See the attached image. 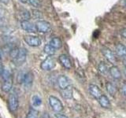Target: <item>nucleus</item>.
I'll list each match as a JSON object with an SVG mask.
<instances>
[{
    "label": "nucleus",
    "mask_w": 126,
    "mask_h": 118,
    "mask_svg": "<svg viewBox=\"0 0 126 118\" xmlns=\"http://www.w3.org/2000/svg\"><path fill=\"white\" fill-rule=\"evenodd\" d=\"M55 117L56 118H69L67 116L63 115V114H61V113H58L55 114Z\"/></svg>",
    "instance_id": "c756f323"
},
{
    "label": "nucleus",
    "mask_w": 126,
    "mask_h": 118,
    "mask_svg": "<svg viewBox=\"0 0 126 118\" xmlns=\"http://www.w3.org/2000/svg\"><path fill=\"white\" fill-rule=\"evenodd\" d=\"M20 2H23V3H25V2H28V0H19Z\"/></svg>",
    "instance_id": "c9c22d12"
},
{
    "label": "nucleus",
    "mask_w": 126,
    "mask_h": 118,
    "mask_svg": "<svg viewBox=\"0 0 126 118\" xmlns=\"http://www.w3.org/2000/svg\"><path fill=\"white\" fill-rule=\"evenodd\" d=\"M42 102H43L42 98L39 94H34V95L32 97L31 103H32V105L33 106V108L40 107L42 105Z\"/></svg>",
    "instance_id": "dca6fc26"
},
{
    "label": "nucleus",
    "mask_w": 126,
    "mask_h": 118,
    "mask_svg": "<svg viewBox=\"0 0 126 118\" xmlns=\"http://www.w3.org/2000/svg\"><path fill=\"white\" fill-rule=\"evenodd\" d=\"M21 27L24 31H27V32L35 33L37 31L36 26H35L33 23L30 22L29 20H24V21H21Z\"/></svg>",
    "instance_id": "6e6552de"
},
{
    "label": "nucleus",
    "mask_w": 126,
    "mask_h": 118,
    "mask_svg": "<svg viewBox=\"0 0 126 118\" xmlns=\"http://www.w3.org/2000/svg\"><path fill=\"white\" fill-rule=\"evenodd\" d=\"M6 10L0 6V29L6 27Z\"/></svg>",
    "instance_id": "a211bd4d"
},
{
    "label": "nucleus",
    "mask_w": 126,
    "mask_h": 118,
    "mask_svg": "<svg viewBox=\"0 0 126 118\" xmlns=\"http://www.w3.org/2000/svg\"><path fill=\"white\" fill-rule=\"evenodd\" d=\"M58 84L62 90L67 88L70 86V81L69 78L65 75H61L58 78Z\"/></svg>",
    "instance_id": "9b49d317"
},
{
    "label": "nucleus",
    "mask_w": 126,
    "mask_h": 118,
    "mask_svg": "<svg viewBox=\"0 0 126 118\" xmlns=\"http://www.w3.org/2000/svg\"><path fill=\"white\" fill-rule=\"evenodd\" d=\"M88 89H89L90 94H92V95L94 98H97V99H98V98H99L102 95L100 88H98V86H96V85H94V84H90L89 87H88Z\"/></svg>",
    "instance_id": "f8f14e48"
},
{
    "label": "nucleus",
    "mask_w": 126,
    "mask_h": 118,
    "mask_svg": "<svg viewBox=\"0 0 126 118\" xmlns=\"http://www.w3.org/2000/svg\"><path fill=\"white\" fill-rule=\"evenodd\" d=\"M56 65V61L53 56H48L40 64V68L44 71H50Z\"/></svg>",
    "instance_id": "20e7f679"
},
{
    "label": "nucleus",
    "mask_w": 126,
    "mask_h": 118,
    "mask_svg": "<svg viewBox=\"0 0 126 118\" xmlns=\"http://www.w3.org/2000/svg\"><path fill=\"white\" fill-rule=\"evenodd\" d=\"M120 33H121V35L122 37H124V38L126 39V28H125V29H121Z\"/></svg>",
    "instance_id": "7c9ffc66"
},
{
    "label": "nucleus",
    "mask_w": 126,
    "mask_h": 118,
    "mask_svg": "<svg viewBox=\"0 0 126 118\" xmlns=\"http://www.w3.org/2000/svg\"><path fill=\"white\" fill-rule=\"evenodd\" d=\"M41 12H39V11H38V10H33V14L35 16V17H40V16H41Z\"/></svg>",
    "instance_id": "2f4dec72"
},
{
    "label": "nucleus",
    "mask_w": 126,
    "mask_h": 118,
    "mask_svg": "<svg viewBox=\"0 0 126 118\" xmlns=\"http://www.w3.org/2000/svg\"><path fill=\"white\" fill-rule=\"evenodd\" d=\"M115 53L117 56L120 58H126V47L123 44L118 43L115 46Z\"/></svg>",
    "instance_id": "ddd939ff"
},
{
    "label": "nucleus",
    "mask_w": 126,
    "mask_h": 118,
    "mask_svg": "<svg viewBox=\"0 0 126 118\" xmlns=\"http://www.w3.org/2000/svg\"><path fill=\"white\" fill-rule=\"evenodd\" d=\"M35 26H36V29L37 31L41 33H47L51 29V25L47 21H43V20H39L35 24Z\"/></svg>",
    "instance_id": "0eeeda50"
},
{
    "label": "nucleus",
    "mask_w": 126,
    "mask_h": 118,
    "mask_svg": "<svg viewBox=\"0 0 126 118\" xmlns=\"http://www.w3.org/2000/svg\"><path fill=\"white\" fill-rule=\"evenodd\" d=\"M121 93L124 94L125 96H126V82H125L121 86Z\"/></svg>",
    "instance_id": "c85d7f7f"
},
{
    "label": "nucleus",
    "mask_w": 126,
    "mask_h": 118,
    "mask_svg": "<svg viewBox=\"0 0 126 118\" xmlns=\"http://www.w3.org/2000/svg\"><path fill=\"white\" fill-rule=\"evenodd\" d=\"M1 75H2V77L3 79V80H8V79H10V78H12L11 73H10V69H4Z\"/></svg>",
    "instance_id": "393cba45"
},
{
    "label": "nucleus",
    "mask_w": 126,
    "mask_h": 118,
    "mask_svg": "<svg viewBox=\"0 0 126 118\" xmlns=\"http://www.w3.org/2000/svg\"><path fill=\"white\" fill-rule=\"evenodd\" d=\"M20 83L24 85L25 88H30L32 85L33 80H34V76L33 73L32 72H28L25 73H23L20 75Z\"/></svg>",
    "instance_id": "f257e3e1"
},
{
    "label": "nucleus",
    "mask_w": 126,
    "mask_h": 118,
    "mask_svg": "<svg viewBox=\"0 0 126 118\" xmlns=\"http://www.w3.org/2000/svg\"><path fill=\"white\" fill-rule=\"evenodd\" d=\"M98 71H99V73L101 74H103V75H106L109 71V69L107 68V65H106V63L103 62V61H101L99 64H98Z\"/></svg>",
    "instance_id": "4be33fe9"
},
{
    "label": "nucleus",
    "mask_w": 126,
    "mask_h": 118,
    "mask_svg": "<svg viewBox=\"0 0 126 118\" xmlns=\"http://www.w3.org/2000/svg\"><path fill=\"white\" fill-rule=\"evenodd\" d=\"M109 72H110V74L111 75V76L114 79H116V80H118V79H120L121 77V73L120 69L115 65L110 67L109 69Z\"/></svg>",
    "instance_id": "2eb2a0df"
},
{
    "label": "nucleus",
    "mask_w": 126,
    "mask_h": 118,
    "mask_svg": "<svg viewBox=\"0 0 126 118\" xmlns=\"http://www.w3.org/2000/svg\"><path fill=\"white\" fill-rule=\"evenodd\" d=\"M106 90H107L108 93L110 94L111 96H114L116 94V88L115 87H114L111 83H109L107 82L106 84Z\"/></svg>",
    "instance_id": "5701e85b"
},
{
    "label": "nucleus",
    "mask_w": 126,
    "mask_h": 118,
    "mask_svg": "<svg viewBox=\"0 0 126 118\" xmlns=\"http://www.w3.org/2000/svg\"><path fill=\"white\" fill-rule=\"evenodd\" d=\"M18 51H19V47H17V46L14 47V48H12L10 50V57L11 58V59L13 61L15 59V58L17 57V55L18 54Z\"/></svg>",
    "instance_id": "a878e982"
},
{
    "label": "nucleus",
    "mask_w": 126,
    "mask_h": 118,
    "mask_svg": "<svg viewBox=\"0 0 126 118\" xmlns=\"http://www.w3.org/2000/svg\"><path fill=\"white\" fill-rule=\"evenodd\" d=\"M21 16H22V21L24 20H29L30 18V14L29 13V11L26 10H24L21 12Z\"/></svg>",
    "instance_id": "cd10ccee"
},
{
    "label": "nucleus",
    "mask_w": 126,
    "mask_h": 118,
    "mask_svg": "<svg viewBox=\"0 0 126 118\" xmlns=\"http://www.w3.org/2000/svg\"><path fill=\"white\" fill-rule=\"evenodd\" d=\"M101 51H102V54L104 55V57L106 58V60H107L109 62L112 63V64H114V63L116 62L115 55H114V54L113 53V51L110 48H108V47H106V46H103V47H102Z\"/></svg>",
    "instance_id": "1a4fd4ad"
},
{
    "label": "nucleus",
    "mask_w": 126,
    "mask_h": 118,
    "mask_svg": "<svg viewBox=\"0 0 126 118\" xmlns=\"http://www.w3.org/2000/svg\"><path fill=\"white\" fill-rule=\"evenodd\" d=\"M8 106L10 111H17L19 106V98L15 93H11L8 97Z\"/></svg>",
    "instance_id": "7ed1b4c3"
},
{
    "label": "nucleus",
    "mask_w": 126,
    "mask_h": 118,
    "mask_svg": "<svg viewBox=\"0 0 126 118\" xmlns=\"http://www.w3.org/2000/svg\"><path fill=\"white\" fill-rule=\"evenodd\" d=\"M124 74H125V77H126V68L124 69Z\"/></svg>",
    "instance_id": "58836bf2"
},
{
    "label": "nucleus",
    "mask_w": 126,
    "mask_h": 118,
    "mask_svg": "<svg viewBox=\"0 0 126 118\" xmlns=\"http://www.w3.org/2000/svg\"><path fill=\"white\" fill-rule=\"evenodd\" d=\"M39 117V112L34 108H31L29 111L28 112L26 118H38Z\"/></svg>",
    "instance_id": "b1692460"
},
{
    "label": "nucleus",
    "mask_w": 126,
    "mask_h": 118,
    "mask_svg": "<svg viewBox=\"0 0 126 118\" xmlns=\"http://www.w3.org/2000/svg\"><path fill=\"white\" fill-rule=\"evenodd\" d=\"M98 102H99V104L102 107H103V108L107 109L110 107V102L109 100V98H107V96L104 95V94H102V95L98 98Z\"/></svg>",
    "instance_id": "f3484780"
},
{
    "label": "nucleus",
    "mask_w": 126,
    "mask_h": 118,
    "mask_svg": "<svg viewBox=\"0 0 126 118\" xmlns=\"http://www.w3.org/2000/svg\"><path fill=\"white\" fill-rule=\"evenodd\" d=\"M62 95L63 96V98H65V99H70L73 97V90L71 86L68 87L65 89L62 90Z\"/></svg>",
    "instance_id": "6ab92c4d"
},
{
    "label": "nucleus",
    "mask_w": 126,
    "mask_h": 118,
    "mask_svg": "<svg viewBox=\"0 0 126 118\" xmlns=\"http://www.w3.org/2000/svg\"><path fill=\"white\" fill-rule=\"evenodd\" d=\"M12 88H13V79L10 78V79H8V80H4L2 85V91H4L5 93H8L11 90Z\"/></svg>",
    "instance_id": "4468645a"
},
{
    "label": "nucleus",
    "mask_w": 126,
    "mask_h": 118,
    "mask_svg": "<svg viewBox=\"0 0 126 118\" xmlns=\"http://www.w3.org/2000/svg\"><path fill=\"white\" fill-rule=\"evenodd\" d=\"M125 8H126V0H125Z\"/></svg>",
    "instance_id": "ea45409f"
},
{
    "label": "nucleus",
    "mask_w": 126,
    "mask_h": 118,
    "mask_svg": "<svg viewBox=\"0 0 126 118\" xmlns=\"http://www.w3.org/2000/svg\"><path fill=\"white\" fill-rule=\"evenodd\" d=\"M124 65L126 68V58H125V59H124Z\"/></svg>",
    "instance_id": "e433bc0d"
},
{
    "label": "nucleus",
    "mask_w": 126,
    "mask_h": 118,
    "mask_svg": "<svg viewBox=\"0 0 126 118\" xmlns=\"http://www.w3.org/2000/svg\"><path fill=\"white\" fill-rule=\"evenodd\" d=\"M24 40H25V42L28 45L32 47L39 46H40L42 43L41 39L38 36H35V35H25V36H24Z\"/></svg>",
    "instance_id": "39448f33"
},
{
    "label": "nucleus",
    "mask_w": 126,
    "mask_h": 118,
    "mask_svg": "<svg viewBox=\"0 0 126 118\" xmlns=\"http://www.w3.org/2000/svg\"><path fill=\"white\" fill-rule=\"evenodd\" d=\"M58 60L60 61L61 65L66 69H70L72 68V61L70 58L65 54H61L58 57Z\"/></svg>",
    "instance_id": "9d476101"
},
{
    "label": "nucleus",
    "mask_w": 126,
    "mask_h": 118,
    "mask_svg": "<svg viewBox=\"0 0 126 118\" xmlns=\"http://www.w3.org/2000/svg\"><path fill=\"white\" fill-rule=\"evenodd\" d=\"M50 44L57 50V49H60L62 46V42L58 37H54L50 39Z\"/></svg>",
    "instance_id": "aec40b11"
},
{
    "label": "nucleus",
    "mask_w": 126,
    "mask_h": 118,
    "mask_svg": "<svg viewBox=\"0 0 126 118\" xmlns=\"http://www.w3.org/2000/svg\"><path fill=\"white\" fill-rule=\"evenodd\" d=\"M28 2L35 8H39L41 6V2L39 0H28Z\"/></svg>",
    "instance_id": "bb28decb"
},
{
    "label": "nucleus",
    "mask_w": 126,
    "mask_h": 118,
    "mask_svg": "<svg viewBox=\"0 0 126 118\" xmlns=\"http://www.w3.org/2000/svg\"><path fill=\"white\" fill-rule=\"evenodd\" d=\"M43 118H50V117H49V116H48V114L45 113V114H43Z\"/></svg>",
    "instance_id": "f704fd0d"
},
{
    "label": "nucleus",
    "mask_w": 126,
    "mask_h": 118,
    "mask_svg": "<svg viewBox=\"0 0 126 118\" xmlns=\"http://www.w3.org/2000/svg\"><path fill=\"white\" fill-rule=\"evenodd\" d=\"M10 0H0V2L3 5H8V3L10 2Z\"/></svg>",
    "instance_id": "473e14b6"
},
{
    "label": "nucleus",
    "mask_w": 126,
    "mask_h": 118,
    "mask_svg": "<svg viewBox=\"0 0 126 118\" xmlns=\"http://www.w3.org/2000/svg\"><path fill=\"white\" fill-rule=\"evenodd\" d=\"M43 51H44V53L47 54L48 56H53L55 54V52H56V49L51 46L50 43H48V44H46L44 47H43Z\"/></svg>",
    "instance_id": "412c9836"
},
{
    "label": "nucleus",
    "mask_w": 126,
    "mask_h": 118,
    "mask_svg": "<svg viewBox=\"0 0 126 118\" xmlns=\"http://www.w3.org/2000/svg\"><path fill=\"white\" fill-rule=\"evenodd\" d=\"M26 58H27V50L25 48H24V47H21V48H19L18 54L14 60V62L17 65H21L25 62Z\"/></svg>",
    "instance_id": "423d86ee"
},
{
    "label": "nucleus",
    "mask_w": 126,
    "mask_h": 118,
    "mask_svg": "<svg viewBox=\"0 0 126 118\" xmlns=\"http://www.w3.org/2000/svg\"><path fill=\"white\" fill-rule=\"evenodd\" d=\"M125 47H126V46H125Z\"/></svg>",
    "instance_id": "a19ab883"
},
{
    "label": "nucleus",
    "mask_w": 126,
    "mask_h": 118,
    "mask_svg": "<svg viewBox=\"0 0 126 118\" xmlns=\"http://www.w3.org/2000/svg\"><path fill=\"white\" fill-rule=\"evenodd\" d=\"M2 58V50H1V48H0V59Z\"/></svg>",
    "instance_id": "4c0bfd02"
},
{
    "label": "nucleus",
    "mask_w": 126,
    "mask_h": 118,
    "mask_svg": "<svg viewBox=\"0 0 126 118\" xmlns=\"http://www.w3.org/2000/svg\"><path fill=\"white\" fill-rule=\"evenodd\" d=\"M49 105L54 112L60 113L63 110V105L62 102L58 99L57 97L54 95H50L48 98Z\"/></svg>",
    "instance_id": "f03ea898"
},
{
    "label": "nucleus",
    "mask_w": 126,
    "mask_h": 118,
    "mask_svg": "<svg viewBox=\"0 0 126 118\" xmlns=\"http://www.w3.org/2000/svg\"><path fill=\"white\" fill-rule=\"evenodd\" d=\"M3 69H4V68H3V65H2V62L1 59H0V75L2 74Z\"/></svg>",
    "instance_id": "72a5a7b5"
}]
</instances>
